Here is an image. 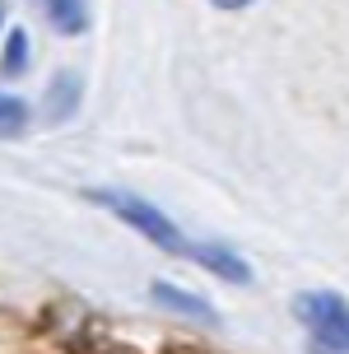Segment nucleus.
Returning a JSON list of instances; mask_svg holds the SVG:
<instances>
[{"label": "nucleus", "instance_id": "obj_4", "mask_svg": "<svg viewBox=\"0 0 349 354\" xmlns=\"http://www.w3.org/2000/svg\"><path fill=\"white\" fill-rule=\"evenodd\" d=\"M23 126V103L19 98H0V136H10Z\"/></svg>", "mask_w": 349, "mask_h": 354}, {"label": "nucleus", "instance_id": "obj_3", "mask_svg": "<svg viewBox=\"0 0 349 354\" xmlns=\"http://www.w3.org/2000/svg\"><path fill=\"white\" fill-rule=\"evenodd\" d=\"M47 15L56 24H66L61 33H79V24H84V5H47Z\"/></svg>", "mask_w": 349, "mask_h": 354}, {"label": "nucleus", "instance_id": "obj_5", "mask_svg": "<svg viewBox=\"0 0 349 354\" xmlns=\"http://www.w3.org/2000/svg\"><path fill=\"white\" fill-rule=\"evenodd\" d=\"M19 66H23V37H15V42H10V61H5V71L19 75Z\"/></svg>", "mask_w": 349, "mask_h": 354}, {"label": "nucleus", "instance_id": "obj_1", "mask_svg": "<svg viewBox=\"0 0 349 354\" xmlns=\"http://www.w3.org/2000/svg\"><path fill=\"white\" fill-rule=\"evenodd\" d=\"M93 201H103L107 210H117L126 224H135L140 233H149L163 252H173V257H191V261L209 266L214 275H228V280H247V266L238 261L233 252H224V248H200V243H191V238H182V233H177L173 224L154 210V205H144V201H135V196H126V192H93Z\"/></svg>", "mask_w": 349, "mask_h": 354}, {"label": "nucleus", "instance_id": "obj_2", "mask_svg": "<svg viewBox=\"0 0 349 354\" xmlns=\"http://www.w3.org/2000/svg\"><path fill=\"white\" fill-rule=\"evenodd\" d=\"M298 317L312 326V336L326 345V354L349 350V303L335 294H303L298 299Z\"/></svg>", "mask_w": 349, "mask_h": 354}]
</instances>
